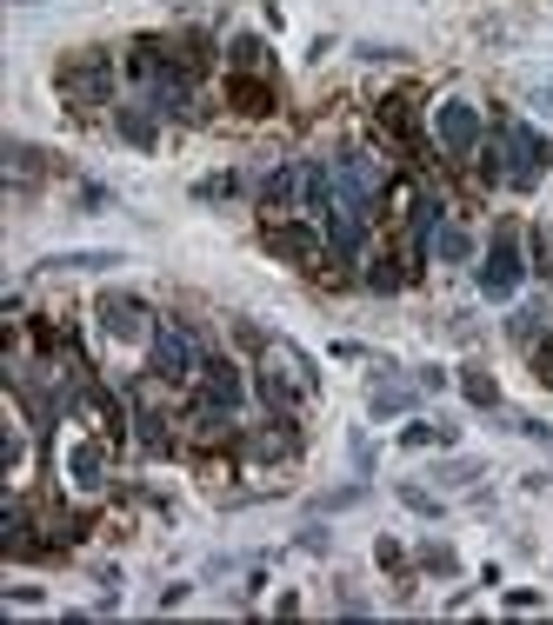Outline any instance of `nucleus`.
Segmentation results:
<instances>
[{"instance_id":"24","label":"nucleus","mask_w":553,"mask_h":625,"mask_svg":"<svg viewBox=\"0 0 553 625\" xmlns=\"http://www.w3.org/2000/svg\"><path fill=\"white\" fill-rule=\"evenodd\" d=\"M460 386H466V400H473V406H500V386H494L487 373H466Z\"/></svg>"},{"instance_id":"19","label":"nucleus","mask_w":553,"mask_h":625,"mask_svg":"<svg viewBox=\"0 0 553 625\" xmlns=\"http://www.w3.org/2000/svg\"><path fill=\"white\" fill-rule=\"evenodd\" d=\"M8 160H14V187H34V181H41V153H34L27 140H14Z\"/></svg>"},{"instance_id":"29","label":"nucleus","mask_w":553,"mask_h":625,"mask_svg":"<svg viewBox=\"0 0 553 625\" xmlns=\"http://www.w3.org/2000/svg\"><path fill=\"white\" fill-rule=\"evenodd\" d=\"M434 439H440V445H447V439H453V432H447V426H407V445H434Z\"/></svg>"},{"instance_id":"28","label":"nucleus","mask_w":553,"mask_h":625,"mask_svg":"<svg viewBox=\"0 0 553 625\" xmlns=\"http://www.w3.org/2000/svg\"><path fill=\"white\" fill-rule=\"evenodd\" d=\"M401 506H414V512H427V519L440 512V499H434V493H420V486H401Z\"/></svg>"},{"instance_id":"1","label":"nucleus","mask_w":553,"mask_h":625,"mask_svg":"<svg viewBox=\"0 0 553 625\" xmlns=\"http://www.w3.org/2000/svg\"><path fill=\"white\" fill-rule=\"evenodd\" d=\"M500 173H507V187L514 194H533L540 181H546V166H553V140L540 134V127H527V120H500Z\"/></svg>"},{"instance_id":"5","label":"nucleus","mask_w":553,"mask_h":625,"mask_svg":"<svg viewBox=\"0 0 553 625\" xmlns=\"http://www.w3.org/2000/svg\"><path fill=\"white\" fill-rule=\"evenodd\" d=\"M194 373H200V346H194V333H187V326H153V380L181 386V380H194Z\"/></svg>"},{"instance_id":"18","label":"nucleus","mask_w":553,"mask_h":625,"mask_svg":"<svg viewBox=\"0 0 553 625\" xmlns=\"http://www.w3.org/2000/svg\"><path fill=\"white\" fill-rule=\"evenodd\" d=\"M233 73H267V47H261L254 34L233 40Z\"/></svg>"},{"instance_id":"7","label":"nucleus","mask_w":553,"mask_h":625,"mask_svg":"<svg viewBox=\"0 0 553 625\" xmlns=\"http://www.w3.org/2000/svg\"><path fill=\"white\" fill-rule=\"evenodd\" d=\"M261 240H267V253L274 259H287V266H313V259H321V227H307V220H267L261 227Z\"/></svg>"},{"instance_id":"9","label":"nucleus","mask_w":553,"mask_h":625,"mask_svg":"<svg viewBox=\"0 0 553 625\" xmlns=\"http://www.w3.org/2000/svg\"><path fill=\"white\" fill-rule=\"evenodd\" d=\"M227 101L241 114H274V73H227Z\"/></svg>"},{"instance_id":"20","label":"nucleus","mask_w":553,"mask_h":625,"mask_svg":"<svg viewBox=\"0 0 553 625\" xmlns=\"http://www.w3.org/2000/svg\"><path fill=\"white\" fill-rule=\"evenodd\" d=\"M401 280H407V266L393 259V253H380V259H373V274H367V287H373V293H393Z\"/></svg>"},{"instance_id":"23","label":"nucleus","mask_w":553,"mask_h":625,"mask_svg":"<svg viewBox=\"0 0 553 625\" xmlns=\"http://www.w3.org/2000/svg\"><path fill=\"white\" fill-rule=\"evenodd\" d=\"M194 194L200 200H233V194H241V173H214V181H200Z\"/></svg>"},{"instance_id":"14","label":"nucleus","mask_w":553,"mask_h":625,"mask_svg":"<svg viewBox=\"0 0 553 625\" xmlns=\"http://www.w3.org/2000/svg\"><path fill=\"white\" fill-rule=\"evenodd\" d=\"M101 466H107V445H101V439H81V445L67 453V473L81 479V486H101Z\"/></svg>"},{"instance_id":"17","label":"nucleus","mask_w":553,"mask_h":625,"mask_svg":"<svg viewBox=\"0 0 553 625\" xmlns=\"http://www.w3.org/2000/svg\"><path fill=\"white\" fill-rule=\"evenodd\" d=\"M114 127H120L134 147H153V120H147V107H114Z\"/></svg>"},{"instance_id":"3","label":"nucleus","mask_w":553,"mask_h":625,"mask_svg":"<svg viewBox=\"0 0 553 625\" xmlns=\"http://www.w3.org/2000/svg\"><path fill=\"white\" fill-rule=\"evenodd\" d=\"M334 187H341V207H354V213L373 220V207H380V194H387V173H380L373 153H341V160H334Z\"/></svg>"},{"instance_id":"25","label":"nucleus","mask_w":553,"mask_h":625,"mask_svg":"<svg viewBox=\"0 0 553 625\" xmlns=\"http://www.w3.org/2000/svg\"><path fill=\"white\" fill-rule=\"evenodd\" d=\"M360 499H367V486H341V493H321V512H347Z\"/></svg>"},{"instance_id":"30","label":"nucleus","mask_w":553,"mask_h":625,"mask_svg":"<svg viewBox=\"0 0 553 625\" xmlns=\"http://www.w3.org/2000/svg\"><path fill=\"white\" fill-rule=\"evenodd\" d=\"M21 8H34V0H21Z\"/></svg>"},{"instance_id":"10","label":"nucleus","mask_w":553,"mask_h":625,"mask_svg":"<svg viewBox=\"0 0 553 625\" xmlns=\"http://www.w3.org/2000/svg\"><path fill=\"white\" fill-rule=\"evenodd\" d=\"M101 326H107L114 339H140V333H147V306H140L134 293H107V300H101Z\"/></svg>"},{"instance_id":"11","label":"nucleus","mask_w":553,"mask_h":625,"mask_svg":"<svg viewBox=\"0 0 553 625\" xmlns=\"http://www.w3.org/2000/svg\"><path fill=\"white\" fill-rule=\"evenodd\" d=\"M300 187H307V166H274L267 181H261V194H267V207H274V213H287V207L300 200Z\"/></svg>"},{"instance_id":"12","label":"nucleus","mask_w":553,"mask_h":625,"mask_svg":"<svg viewBox=\"0 0 553 625\" xmlns=\"http://www.w3.org/2000/svg\"><path fill=\"white\" fill-rule=\"evenodd\" d=\"M300 200H307V213H327V207L341 200V187H334V166L307 160V187H300Z\"/></svg>"},{"instance_id":"6","label":"nucleus","mask_w":553,"mask_h":625,"mask_svg":"<svg viewBox=\"0 0 553 625\" xmlns=\"http://www.w3.org/2000/svg\"><path fill=\"white\" fill-rule=\"evenodd\" d=\"M434 140H440L453 160L481 153V107H473V101H440V107H434Z\"/></svg>"},{"instance_id":"4","label":"nucleus","mask_w":553,"mask_h":625,"mask_svg":"<svg viewBox=\"0 0 553 625\" xmlns=\"http://www.w3.org/2000/svg\"><path fill=\"white\" fill-rule=\"evenodd\" d=\"M481 293L487 300H514L520 293V280H527V259H520V240H514V227H500L494 233V246H487V259H481Z\"/></svg>"},{"instance_id":"27","label":"nucleus","mask_w":553,"mask_h":625,"mask_svg":"<svg viewBox=\"0 0 553 625\" xmlns=\"http://www.w3.org/2000/svg\"><path fill=\"white\" fill-rule=\"evenodd\" d=\"M420 566H434V572H453L460 559H453V546H440V540H434V546H420Z\"/></svg>"},{"instance_id":"8","label":"nucleus","mask_w":553,"mask_h":625,"mask_svg":"<svg viewBox=\"0 0 553 625\" xmlns=\"http://www.w3.org/2000/svg\"><path fill=\"white\" fill-rule=\"evenodd\" d=\"M321 233H327V246H334V259H360V246H367V213H354V207H327L321 213Z\"/></svg>"},{"instance_id":"13","label":"nucleus","mask_w":553,"mask_h":625,"mask_svg":"<svg viewBox=\"0 0 553 625\" xmlns=\"http://www.w3.org/2000/svg\"><path fill=\"white\" fill-rule=\"evenodd\" d=\"M41 266L47 274H107V266H120V253H47Z\"/></svg>"},{"instance_id":"21","label":"nucleus","mask_w":553,"mask_h":625,"mask_svg":"<svg viewBox=\"0 0 553 625\" xmlns=\"http://www.w3.org/2000/svg\"><path fill=\"white\" fill-rule=\"evenodd\" d=\"M407 406H414L407 386H380V393H373V419H393V413H407Z\"/></svg>"},{"instance_id":"2","label":"nucleus","mask_w":553,"mask_h":625,"mask_svg":"<svg viewBox=\"0 0 553 625\" xmlns=\"http://www.w3.org/2000/svg\"><path fill=\"white\" fill-rule=\"evenodd\" d=\"M54 86L73 101V107H114V60L107 54H67L60 60V73H54Z\"/></svg>"},{"instance_id":"16","label":"nucleus","mask_w":553,"mask_h":625,"mask_svg":"<svg viewBox=\"0 0 553 625\" xmlns=\"http://www.w3.org/2000/svg\"><path fill=\"white\" fill-rule=\"evenodd\" d=\"M300 393H307V386H293V380H280V373H261V400H267L274 413H293Z\"/></svg>"},{"instance_id":"22","label":"nucleus","mask_w":553,"mask_h":625,"mask_svg":"<svg viewBox=\"0 0 553 625\" xmlns=\"http://www.w3.org/2000/svg\"><path fill=\"white\" fill-rule=\"evenodd\" d=\"M434 253H440V259H466V253H473V240H466L460 227H440V233H434Z\"/></svg>"},{"instance_id":"26","label":"nucleus","mask_w":553,"mask_h":625,"mask_svg":"<svg viewBox=\"0 0 553 625\" xmlns=\"http://www.w3.org/2000/svg\"><path fill=\"white\" fill-rule=\"evenodd\" d=\"M533 373H540V386H553V326H546V339L533 346Z\"/></svg>"},{"instance_id":"15","label":"nucleus","mask_w":553,"mask_h":625,"mask_svg":"<svg viewBox=\"0 0 553 625\" xmlns=\"http://www.w3.org/2000/svg\"><path fill=\"white\" fill-rule=\"evenodd\" d=\"M380 127H387L393 140H414V94H393V101H380Z\"/></svg>"}]
</instances>
